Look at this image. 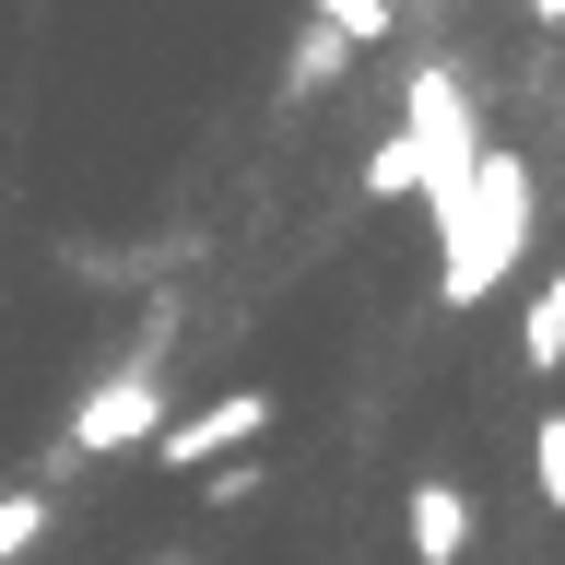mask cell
Masks as SVG:
<instances>
[{"label":"cell","instance_id":"cell-6","mask_svg":"<svg viewBox=\"0 0 565 565\" xmlns=\"http://www.w3.org/2000/svg\"><path fill=\"white\" fill-rule=\"evenodd\" d=\"M47 530H60V494H47V483H12V494H0V565H24Z\"/></svg>","mask_w":565,"mask_h":565},{"label":"cell","instance_id":"cell-4","mask_svg":"<svg viewBox=\"0 0 565 565\" xmlns=\"http://www.w3.org/2000/svg\"><path fill=\"white\" fill-rule=\"evenodd\" d=\"M259 436H271V388H224V401H201V413H166V436H153L141 459H153V471H189V483H201V471L247 459Z\"/></svg>","mask_w":565,"mask_h":565},{"label":"cell","instance_id":"cell-1","mask_svg":"<svg viewBox=\"0 0 565 565\" xmlns=\"http://www.w3.org/2000/svg\"><path fill=\"white\" fill-rule=\"evenodd\" d=\"M530 224H542V189H530V166L507 153V141H483V153H471V189H459V212L436 224V295H448V307H483L494 282L519 271Z\"/></svg>","mask_w":565,"mask_h":565},{"label":"cell","instance_id":"cell-10","mask_svg":"<svg viewBox=\"0 0 565 565\" xmlns=\"http://www.w3.org/2000/svg\"><path fill=\"white\" fill-rule=\"evenodd\" d=\"M530 12H542V24H565V0H530Z\"/></svg>","mask_w":565,"mask_h":565},{"label":"cell","instance_id":"cell-8","mask_svg":"<svg viewBox=\"0 0 565 565\" xmlns=\"http://www.w3.org/2000/svg\"><path fill=\"white\" fill-rule=\"evenodd\" d=\"M530 483H542V507H565V413L530 424Z\"/></svg>","mask_w":565,"mask_h":565},{"label":"cell","instance_id":"cell-11","mask_svg":"<svg viewBox=\"0 0 565 565\" xmlns=\"http://www.w3.org/2000/svg\"><path fill=\"white\" fill-rule=\"evenodd\" d=\"M166 565H189V554H166Z\"/></svg>","mask_w":565,"mask_h":565},{"label":"cell","instance_id":"cell-7","mask_svg":"<svg viewBox=\"0 0 565 565\" xmlns=\"http://www.w3.org/2000/svg\"><path fill=\"white\" fill-rule=\"evenodd\" d=\"M519 365L554 377L565 365V282H530V318H519Z\"/></svg>","mask_w":565,"mask_h":565},{"label":"cell","instance_id":"cell-3","mask_svg":"<svg viewBox=\"0 0 565 565\" xmlns=\"http://www.w3.org/2000/svg\"><path fill=\"white\" fill-rule=\"evenodd\" d=\"M153 436H166V353H118V365L71 401L60 459H71V471H95V459H130V448H153Z\"/></svg>","mask_w":565,"mask_h":565},{"label":"cell","instance_id":"cell-2","mask_svg":"<svg viewBox=\"0 0 565 565\" xmlns=\"http://www.w3.org/2000/svg\"><path fill=\"white\" fill-rule=\"evenodd\" d=\"M401 141H413L424 224H448L459 189H471V153H483V118H471V95H459V71H448V60H424L413 83H401Z\"/></svg>","mask_w":565,"mask_h":565},{"label":"cell","instance_id":"cell-5","mask_svg":"<svg viewBox=\"0 0 565 565\" xmlns=\"http://www.w3.org/2000/svg\"><path fill=\"white\" fill-rule=\"evenodd\" d=\"M401 530H413V565H459L471 554V494H459L448 471H424V483L401 494Z\"/></svg>","mask_w":565,"mask_h":565},{"label":"cell","instance_id":"cell-9","mask_svg":"<svg viewBox=\"0 0 565 565\" xmlns=\"http://www.w3.org/2000/svg\"><path fill=\"white\" fill-rule=\"evenodd\" d=\"M365 201H413V141H401V130L365 153Z\"/></svg>","mask_w":565,"mask_h":565}]
</instances>
